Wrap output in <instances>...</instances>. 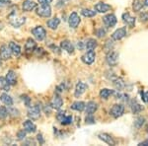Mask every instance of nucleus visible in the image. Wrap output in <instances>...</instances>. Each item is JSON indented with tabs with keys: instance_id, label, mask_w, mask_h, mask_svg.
<instances>
[{
	"instance_id": "nucleus-23",
	"label": "nucleus",
	"mask_w": 148,
	"mask_h": 146,
	"mask_svg": "<svg viewBox=\"0 0 148 146\" xmlns=\"http://www.w3.org/2000/svg\"><path fill=\"white\" fill-rule=\"evenodd\" d=\"M0 100H1V102L3 103L4 105H6V106H8V107L13 106V99H12L8 94H6V93H2V94L0 95Z\"/></svg>"
},
{
	"instance_id": "nucleus-1",
	"label": "nucleus",
	"mask_w": 148,
	"mask_h": 146,
	"mask_svg": "<svg viewBox=\"0 0 148 146\" xmlns=\"http://www.w3.org/2000/svg\"><path fill=\"white\" fill-rule=\"evenodd\" d=\"M32 34L36 38V40L42 42V40H44L46 39L47 31H46V29L44 27H42V26H37V27H35L34 29H32Z\"/></svg>"
},
{
	"instance_id": "nucleus-27",
	"label": "nucleus",
	"mask_w": 148,
	"mask_h": 146,
	"mask_svg": "<svg viewBox=\"0 0 148 146\" xmlns=\"http://www.w3.org/2000/svg\"><path fill=\"white\" fill-rule=\"evenodd\" d=\"M85 106L86 105H85L84 102L76 101L71 105V109L74 110V111H77V112H82L83 110L85 109Z\"/></svg>"
},
{
	"instance_id": "nucleus-19",
	"label": "nucleus",
	"mask_w": 148,
	"mask_h": 146,
	"mask_svg": "<svg viewBox=\"0 0 148 146\" xmlns=\"http://www.w3.org/2000/svg\"><path fill=\"white\" fill-rule=\"evenodd\" d=\"M98 109V105L97 103L90 101L87 103V105L85 106V110H86V114H93L95 112L97 111Z\"/></svg>"
},
{
	"instance_id": "nucleus-52",
	"label": "nucleus",
	"mask_w": 148,
	"mask_h": 146,
	"mask_svg": "<svg viewBox=\"0 0 148 146\" xmlns=\"http://www.w3.org/2000/svg\"><path fill=\"white\" fill-rule=\"evenodd\" d=\"M144 100H145V101H146V102L148 103V91H147L146 93H145V97H144Z\"/></svg>"
},
{
	"instance_id": "nucleus-16",
	"label": "nucleus",
	"mask_w": 148,
	"mask_h": 146,
	"mask_svg": "<svg viewBox=\"0 0 148 146\" xmlns=\"http://www.w3.org/2000/svg\"><path fill=\"white\" fill-rule=\"evenodd\" d=\"M6 80L8 81V83L11 86H14L17 84V75L13 70H9L6 74Z\"/></svg>"
},
{
	"instance_id": "nucleus-5",
	"label": "nucleus",
	"mask_w": 148,
	"mask_h": 146,
	"mask_svg": "<svg viewBox=\"0 0 148 146\" xmlns=\"http://www.w3.org/2000/svg\"><path fill=\"white\" fill-rule=\"evenodd\" d=\"M12 56V51L9 47V45H3L0 47V58H2L3 60H7L10 59Z\"/></svg>"
},
{
	"instance_id": "nucleus-30",
	"label": "nucleus",
	"mask_w": 148,
	"mask_h": 146,
	"mask_svg": "<svg viewBox=\"0 0 148 146\" xmlns=\"http://www.w3.org/2000/svg\"><path fill=\"white\" fill-rule=\"evenodd\" d=\"M112 94H113V91L110 90V89H106V88H105V89H102L101 91H100V97H101L102 99H104V100H107Z\"/></svg>"
},
{
	"instance_id": "nucleus-55",
	"label": "nucleus",
	"mask_w": 148,
	"mask_h": 146,
	"mask_svg": "<svg viewBox=\"0 0 148 146\" xmlns=\"http://www.w3.org/2000/svg\"><path fill=\"white\" fill-rule=\"evenodd\" d=\"M0 66H1V60H0Z\"/></svg>"
},
{
	"instance_id": "nucleus-29",
	"label": "nucleus",
	"mask_w": 148,
	"mask_h": 146,
	"mask_svg": "<svg viewBox=\"0 0 148 146\" xmlns=\"http://www.w3.org/2000/svg\"><path fill=\"white\" fill-rule=\"evenodd\" d=\"M10 84L8 83V81L6 80L5 77H1L0 76V88L5 92H8L10 90Z\"/></svg>"
},
{
	"instance_id": "nucleus-8",
	"label": "nucleus",
	"mask_w": 148,
	"mask_h": 146,
	"mask_svg": "<svg viewBox=\"0 0 148 146\" xmlns=\"http://www.w3.org/2000/svg\"><path fill=\"white\" fill-rule=\"evenodd\" d=\"M118 58H119V54L116 51H110L107 54V62L111 66H114L118 63Z\"/></svg>"
},
{
	"instance_id": "nucleus-36",
	"label": "nucleus",
	"mask_w": 148,
	"mask_h": 146,
	"mask_svg": "<svg viewBox=\"0 0 148 146\" xmlns=\"http://www.w3.org/2000/svg\"><path fill=\"white\" fill-rule=\"evenodd\" d=\"M21 98H22L23 102L25 103L26 106H27V107L31 106V98L29 97L28 95H22V96H21Z\"/></svg>"
},
{
	"instance_id": "nucleus-33",
	"label": "nucleus",
	"mask_w": 148,
	"mask_h": 146,
	"mask_svg": "<svg viewBox=\"0 0 148 146\" xmlns=\"http://www.w3.org/2000/svg\"><path fill=\"white\" fill-rule=\"evenodd\" d=\"M81 14H82L84 17H94V16L96 15V12L90 10V9H83V10L81 11Z\"/></svg>"
},
{
	"instance_id": "nucleus-10",
	"label": "nucleus",
	"mask_w": 148,
	"mask_h": 146,
	"mask_svg": "<svg viewBox=\"0 0 148 146\" xmlns=\"http://www.w3.org/2000/svg\"><path fill=\"white\" fill-rule=\"evenodd\" d=\"M68 23H69V26L71 28H76L80 23V17L78 16V14L76 12H73L71 13V15L69 16V19H68Z\"/></svg>"
},
{
	"instance_id": "nucleus-39",
	"label": "nucleus",
	"mask_w": 148,
	"mask_h": 146,
	"mask_svg": "<svg viewBox=\"0 0 148 146\" xmlns=\"http://www.w3.org/2000/svg\"><path fill=\"white\" fill-rule=\"evenodd\" d=\"M139 18H140V21H141V22H147L148 21V13H146V12H143V13H141L139 15Z\"/></svg>"
},
{
	"instance_id": "nucleus-40",
	"label": "nucleus",
	"mask_w": 148,
	"mask_h": 146,
	"mask_svg": "<svg viewBox=\"0 0 148 146\" xmlns=\"http://www.w3.org/2000/svg\"><path fill=\"white\" fill-rule=\"evenodd\" d=\"M105 35H106V31L104 30V29H99V30L97 31V36L98 38H104Z\"/></svg>"
},
{
	"instance_id": "nucleus-2",
	"label": "nucleus",
	"mask_w": 148,
	"mask_h": 146,
	"mask_svg": "<svg viewBox=\"0 0 148 146\" xmlns=\"http://www.w3.org/2000/svg\"><path fill=\"white\" fill-rule=\"evenodd\" d=\"M28 117L31 119H38L40 117V107L39 105H35L33 107H29L28 109Z\"/></svg>"
},
{
	"instance_id": "nucleus-31",
	"label": "nucleus",
	"mask_w": 148,
	"mask_h": 146,
	"mask_svg": "<svg viewBox=\"0 0 148 146\" xmlns=\"http://www.w3.org/2000/svg\"><path fill=\"white\" fill-rule=\"evenodd\" d=\"M141 110L142 107L136 101H132V103H131V111H132L133 114H138L139 112H141Z\"/></svg>"
},
{
	"instance_id": "nucleus-37",
	"label": "nucleus",
	"mask_w": 148,
	"mask_h": 146,
	"mask_svg": "<svg viewBox=\"0 0 148 146\" xmlns=\"http://www.w3.org/2000/svg\"><path fill=\"white\" fill-rule=\"evenodd\" d=\"M26 131L22 129V130H19L18 133H17V139L18 140H24L26 138Z\"/></svg>"
},
{
	"instance_id": "nucleus-14",
	"label": "nucleus",
	"mask_w": 148,
	"mask_h": 146,
	"mask_svg": "<svg viewBox=\"0 0 148 146\" xmlns=\"http://www.w3.org/2000/svg\"><path fill=\"white\" fill-rule=\"evenodd\" d=\"M88 86L86 83L84 82H78L77 84H76V87H75V93H74V95H75V97H79L83 94V93L85 92L86 90H87Z\"/></svg>"
},
{
	"instance_id": "nucleus-38",
	"label": "nucleus",
	"mask_w": 148,
	"mask_h": 146,
	"mask_svg": "<svg viewBox=\"0 0 148 146\" xmlns=\"http://www.w3.org/2000/svg\"><path fill=\"white\" fill-rule=\"evenodd\" d=\"M144 121H145V119L144 118H138L136 121H135V123H134V124H135V126L136 127H141L142 126V124L144 123Z\"/></svg>"
},
{
	"instance_id": "nucleus-34",
	"label": "nucleus",
	"mask_w": 148,
	"mask_h": 146,
	"mask_svg": "<svg viewBox=\"0 0 148 146\" xmlns=\"http://www.w3.org/2000/svg\"><path fill=\"white\" fill-rule=\"evenodd\" d=\"M8 116V111L5 107H0V119H4L7 118Z\"/></svg>"
},
{
	"instance_id": "nucleus-17",
	"label": "nucleus",
	"mask_w": 148,
	"mask_h": 146,
	"mask_svg": "<svg viewBox=\"0 0 148 146\" xmlns=\"http://www.w3.org/2000/svg\"><path fill=\"white\" fill-rule=\"evenodd\" d=\"M60 47L63 51H66L68 53H73L74 52V47L73 45L69 42L68 40H64L60 42Z\"/></svg>"
},
{
	"instance_id": "nucleus-18",
	"label": "nucleus",
	"mask_w": 148,
	"mask_h": 146,
	"mask_svg": "<svg viewBox=\"0 0 148 146\" xmlns=\"http://www.w3.org/2000/svg\"><path fill=\"white\" fill-rule=\"evenodd\" d=\"M98 137L100 138L101 140H103L104 142H106L107 144L109 145H116V141L113 139V137H112L111 135L108 134V133H100L99 135H98Z\"/></svg>"
},
{
	"instance_id": "nucleus-7",
	"label": "nucleus",
	"mask_w": 148,
	"mask_h": 146,
	"mask_svg": "<svg viewBox=\"0 0 148 146\" xmlns=\"http://www.w3.org/2000/svg\"><path fill=\"white\" fill-rule=\"evenodd\" d=\"M95 58H96V53L94 52V51H88L82 56V61L84 63L88 64V65H90V64H92L94 62Z\"/></svg>"
},
{
	"instance_id": "nucleus-43",
	"label": "nucleus",
	"mask_w": 148,
	"mask_h": 146,
	"mask_svg": "<svg viewBox=\"0 0 148 146\" xmlns=\"http://www.w3.org/2000/svg\"><path fill=\"white\" fill-rule=\"evenodd\" d=\"M64 116H65V112H59L58 114H57V116H56V119H58L59 121H62V119L64 118Z\"/></svg>"
},
{
	"instance_id": "nucleus-49",
	"label": "nucleus",
	"mask_w": 148,
	"mask_h": 146,
	"mask_svg": "<svg viewBox=\"0 0 148 146\" xmlns=\"http://www.w3.org/2000/svg\"><path fill=\"white\" fill-rule=\"evenodd\" d=\"M51 107L49 106H45V112H46V114H51Z\"/></svg>"
},
{
	"instance_id": "nucleus-26",
	"label": "nucleus",
	"mask_w": 148,
	"mask_h": 146,
	"mask_svg": "<svg viewBox=\"0 0 148 146\" xmlns=\"http://www.w3.org/2000/svg\"><path fill=\"white\" fill-rule=\"evenodd\" d=\"M47 27H49V29H51V30H56V29L59 26V24H60V20L56 17V18L49 19V20L47 22Z\"/></svg>"
},
{
	"instance_id": "nucleus-20",
	"label": "nucleus",
	"mask_w": 148,
	"mask_h": 146,
	"mask_svg": "<svg viewBox=\"0 0 148 146\" xmlns=\"http://www.w3.org/2000/svg\"><path fill=\"white\" fill-rule=\"evenodd\" d=\"M123 22L126 23V25H128L130 28H133L135 25V19L132 17V16H130V13H125L123 14Z\"/></svg>"
},
{
	"instance_id": "nucleus-12",
	"label": "nucleus",
	"mask_w": 148,
	"mask_h": 146,
	"mask_svg": "<svg viewBox=\"0 0 148 146\" xmlns=\"http://www.w3.org/2000/svg\"><path fill=\"white\" fill-rule=\"evenodd\" d=\"M125 36H126V29L123 27L118 29L116 32H114V34L112 35V39L114 40H120L123 38H125Z\"/></svg>"
},
{
	"instance_id": "nucleus-28",
	"label": "nucleus",
	"mask_w": 148,
	"mask_h": 146,
	"mask_svg": "<svg viewBox=\"0 0 148 146\" xmlns=\"http://www.w3.org/2000/svg\"><path fill=\"white\" fill-rule=\"evenodd\" d=\"M114 88L116 89V91H120V90L125 88V83L121 78H114Z\"/></svg>"
},
{
	"instance_id": "nucleus-45",
	"label": "nucleus",
	"mask_w": 148,
	"mask_h": 146,
	"mask_svg": "<svg viewBox=\"0 0 148 146\" xmlns=\"http://www.w3.org/2000/svg\"><path fill=\"white\" fill-rule=\"evenodd\" d=\"M52 2V0H39V3L40 5H49Z\"/></svg>"
},
{
	"instance_id": "nucleus-53",
	"label": "nucleus",
	"mask_w": 148,
	"mask_h": 146,
	"mask_svg": "<svg viewBox=\"0 0 148 146\" xmlns=\"http://www.w3.org/2000/svg\"><path fill=\"white\" fill-rule=\"evenodd\" d=\"M143 4H144V6L148 7V0H144V2H143Z\"/></svg>"
},
{
	"instance_id": "nucleus-21",
	"label": "nucleus",
	"mask_w": 148,
	"mask_h": 146,
	"mask_svg": "<svg viewBox=\"0 0 148 146\" xmlns=\"http://www.w3.org/2000/svg\"><path fill=\"white\" fill-rule=\"evenodd\" d=\"M25 49L27 52L35 51V49H37V42H36V40L33 39H28L27 42L25 44Z\"/></svg>"
},
{
	"instance_id": "nucleus-24",
	"label": "nucleus",
	"mask_w": 148,
	"mask_h": 146,
	"mask_svg": "<svg viewBox=\"0 0 148 146\" xmlns=\"http://www.w3.org/2000/svg\"><path fill=\"white\" fill-rule=\"evenodd\" d=\"M26 22L25 17H20V18H13L10 20V24L13 26L14 28H20L21 26L24 25Z\"/></svg>"
},
{
	"instance_id": "nucleus-11",
	"label": "nucleus",
	"mask_w": 148,
	"mask_h": 146,
	"mask_svg": "<svg viewBox=\"0 0 148 146\" xmlns=\"http://www.w3.org/2000/svg\"><path fill=\"white\" fill-rule=\"evenodd\" d=\"M23 127H24V130H25L27 133H34V132H36V130H37L36 124L33 123L32 121H29V119L24 121Z\"/></svg>"
},
{
	"instance_id": "nucleus-32",
	"label": "nucleus",
	"mask_w": 148,
	"mask_h": 146,
	"mask_svg": "<svg viewBox=\"0 0 148 146\" xmlns=\"http://www.w3.org/2000/svg\"><path fill=\"white\" fill-rule=\"evenodd\" d=\"M142 6H144L142 0H133L132 7H133V10L134 11H140L142 8Z\"/></svg>"
},
{
	"instance_id": "nucleus-48",
	"label": "nucleus",
	"mask_w": 148,
	"mask_h": 146,
	"mask_svg": "<svg viewBox=\"0 0 148 146\" xmlns=\"http://www.w3.org/2000/svg\"><path fill=\"white\" fill-rule=\"evenodd\" d=\"M77 47L79 49H83L85 47V45H84V42H78V44H77Z\"/></svg>"
},
{
	"instance_id": "nucleus-25",
	"label": "nucleus",
	"mask_w": 148,
	"mask_h": 146,
	"mask_svg": "<svg viewBox=\"0 0 148 146\" xmlns=\"http://www.w3.org/2000/svg\"><path fill=\"white\" fill-rule=\"evenodd\" d=\"M98 47V42L96 40L94 39H89L86 40L85 42V47L87 51H94L95 49Z\"/></svg>"
},
{
	"instance_id": "nucleus-50",
	"label": "nucleus",
	"mask_w": 148,
	"mask_h": 146,
	"mask_svg": "<svg viewBox=\"0 0 148 146\" xmlns=\"http://www.w3.org/2000/svg\"><path fill=\"white\" fill-rule=\"evenodd\" d=\"M139 145H141V146H148V139L144 140L143 142H140Z\"/></svg>"
},
{
	"instance_id": "nucleus-46",
	"label": "nucleus",
	"mask_w": 148,
	"mask_h": 146,
	"mask_svg": "<svg viewBox=\"0 0 148 146\" xmlns=\"http://www.w3.org/2000/svg\"><path fill=\"white\" fill-rule=\"evenodd\" d=\"M37 139L40 142V144H44V143H45V139L42 138V133H39V134L37 135Z\"/></svg>"
},
{
	"instance_id": "nucleus-44",
	"label": "nucleus",
	"mask_w": 148,
	"mask_h": 146,
	"mask_svg": "<svg viewBox=\"0 0 148 146\" xmlns=\"http://www.w3.org/2000/svg\"><path fill=\"white\" fill-rule=\"evenodd\" d=\"M10 112H13V114H11L13 117H15V116H19V111L18 110H16V109H9V111H8V114H10Z\"/></svg>"
},
{
	"instance_id": "nucleus-4",
	"label": "nucleus",
	"mask_w": 148,
	"mask_h": 146,
	"mask_svg": "<svg viewBox=\"0 0 148 146\" xmlns=\"http://www.w3.org/2000/svg\"><path fill=\"white\" fill-rule=\"evenodd\" d=\"M123 112H125V107L121 104L114 105L113 108L111 109V111H110V114H111L114 119H118V118H120V117H121L123 114Z\"/></svg>"
},
{
	"instance_id": "nucleus-6",
	"label": "nucleus",
	"mask_w": 148,
	"mask_h": 146,
	"mask_svg": "<svg viewBox=\"0 0 148 146\" xmlns=\"http://www.w3.org/2000/svg\"><path fill=\"white\" fill-rule=\"evenodd\" d=\"M103 22L108 28H112L116 24V17L114 14H108L105 17H103Z\"/></svg>"
},
{
	"instance_id": "nucleus-51",
	"label": "nucleus",
	"mask_w": 148,
	"mask_h": 146,
	"mask_svg": "<svg viewBox=\"0 0 148 146\" xmlns=\"http://www.w3.org/2000/svg\"><path fill=\"white\" fill-rule=\"evenodd\" d=\"M29 143H32L33 145H35V144H36L35 141H34V140H32V139H29V140L27 141V142H25V144H26V145H29Z\"/></svg>"
},
{
	"instance_id": "nucleus-15",
	"label": "nucleus",
	"mask_w": 148,
	"mask_h": 146,
	"mask_svg": "<svg viewBox=\"0 0 148 146\" xmlns=\"http://www.w3.org/2000/svg\"><path fill=\"white\" fill-rule=\"evenodd\" d=\"M37 7V3L33 0H25L22 4V8L25 12H31Z\"/></svg>"
},
{
	"instance_id": "nucleus-35",
	"label": "nucleus",
	"mask_w": 148,
	"mask_h": 146,
	"mask_svg": "<svg viewBox=\"0 0 148 146\" xmlns=\"http://www.w3.org/2000/svg\"><path fill=\"white\" fill-rule=\"evenodd\" d=\"M60 123L62 124H64V125L72 123V117L71 116H64V118L62 119V121H61Z\"/></svg>"
},
{
	"instance_id": "nucleus-47",
	"label": "nucleus",
	"mask_w": 148,
	"mask_h": 146,
	"mask_svg": "<svg viewBox=\"0 0 148 146\" xmlns=\"http://www.w3.org/2000/svg\"><path fill=\"white\" fill-rule=\"evenodd\" d=\"M51 49H52V51L53 52H56V53H60V51H59V49L57 47H54V45H51Z\"/></svg>"
},
{
	"instance_id": "nucleus-54",
	"label": "nucleus",
	"mask_w": 148,
	"mask_h": 146,
	"mask_svg": "<svg viewBox=\"0 0 148 146\" xmlns=\"http://www.w3.org/2000/svg\"><path fill=\"white\" fill-rule=\"evenodd\" d=\"M2 29H3V25H2V24L0 23V30H2Z\"/></svg>"
},
{
	"instance_id": "nucleus-41",
	"label": "nucleus",
	"mask_w": 148,
	"mask_h": 146,
	"mask_svg": "<svg viewBox=\"0 0 148 146\" xmlns=\"http://www.w3.org/2000/svg\"><path fill=\"white\" fill-rule=\"evenodd\" d=\"M86 123H95V119L92 114H88L86 117Z\"/></svg>"
},
{
	"instance_id": "nucleus-3",
	"label": "nucleus",
	"mask_w": 148,
	"mask_h": 146,
	"mask_svg": "<svg viewBox=\"0 0 148 146\" xmlns=\"http://www.w3.org/2000/svg\"><path fill=\"white\" fill-rule=\"evenodd\" d=\"M37 15H39L40 17L44 18H49L51 15V9L49 5H40L39 8L36 11Z\"/></svg>"
},
{
	"instance_id": "nucleus-42",
	"label": "nucleus",
	"mask_w": 148,
	"mask_h": 146,
	"mask_svg": "<svg viewBox=\"0 0 148 146\" xmlns=\"http://www.w3.org/2000/svg\"><path fill=\"white\" fill-rule=\"evenodd\" d=\"M10 3L9 0H0V7H7Z\"/></svg>"
},
{
	"instance_id": "nucleus-22",
	"label": "nucleus",
	"mask_w": 148,
	"mask_h": 146,
	"mask_svg": "<svg viewBox=\"0 0 148 146\" xmlns=\"http://www.w3.org/2000/svg\"><path fill=\"white\" fill-rule=\"evenodd\" d=\"M9 47H10L11 51H12V54H14L15 56H19L21 53V47L18 44L14 42H9Z\"/></svg>"
},
{
	"instance_id": "nucleus-13",
	"label": "nucleus",
	"mask_w": 148,
	"mask_h": 146,
	"mask_svg": "<svg viewBox=\"0 0 148 146\" xmlns=\"http://www.w3.org/2000/svg\"><path fill=\"white\" fill-rule=\"evenodd\" d=\"M112 9V6L109 5L107 3H104V2H99L95 5V10L99 13H106V12L110 11Z\"/></svg>"
},
{
	"instance_id": "nucleus-9",
	"label": "nucleus",
	"mask_w": 148,
	"mask_h": 146,
	"mask_svg": "<svg viewBox=\"0 0 148 146\" xmlns=\"http://www.w3.org/2000/svg\"><path fill=\"white\" fill-rule=\"evenodd\" d=\"M63 105V100L62 98L60 97L59 95H54V97L52 98L51 103V106L52 109H56V110H59Z\"/></svg>"
}]
</instances>
